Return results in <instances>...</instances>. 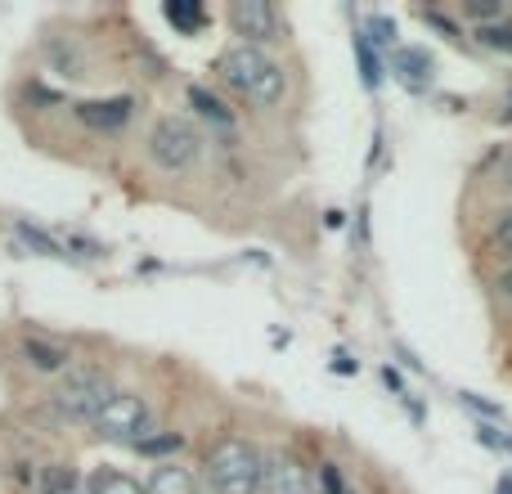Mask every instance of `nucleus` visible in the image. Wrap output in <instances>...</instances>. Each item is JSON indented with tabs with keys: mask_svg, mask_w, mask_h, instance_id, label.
<instances>
[{
	"mask_svg": "<svg viewBox=\"0 0 512 494\" xmlns=\"http://www.w3.org/2000/svg\"><path fill=\"white\" fill-rule=\"evenodd\" d=\"M113 382H108L104 369H68L59 378V387H54L50 405L59 418H68V423H95L99 414H104V405L113 400Z\"/></svg>",
	"mask_w": 512,
	"mask_h": 494,
	"instance_id": "obj_3",
	"label": "nucleus"
},
{
	"mask_svg": "<svg viewBox=\"0 0 512 494\" xmlns=\"http://www.w3.org/2000/svg\"><path fill=\"white\" fill-rule=\"evenodd\" d=\"M495 494H512V472H504V477H499V486H495Z\"/></svg>",
	"mask_w": 512,
	"mask_h": 494,
	"instance_id": "obj_28",
	"label": "nucleus"
},
{
	"mask_svg": "<svg viewBox=\"0 0 512 494\" xmlns=\"http://www.w3.org/2000/svg\"><path fill=\"white\" fill-rule=\"evenodd\" d=\"M180 445H185V436L167 432V436H149V441H140L135 450H140V454H176Z\"/></svg>",
	"mask_w": 512,
	"mask_h": 494,
	"instance_id": "obj_22",
	"label": "nucleus"
},
{
	"mask_svg": "<svg viewBox=\"0 0 512 494\" xmlns=\"http://www.w3.org/2000/svg\"><path fill=\"white\" fill-rule=\"evenodd\" d=\"M131 99L117 95V99H86V104H77V117L90 126V131H122L126 122H131Z\"/></svg>",
	"mask_w": 512,
	"mask_h": 494,
	"instance_id": "obj_9",
	"label": "nucleus"
},
{
	"mask_svg": "<svg viewBox=\"0 0 512 494\" xmlns=\"http://www.w3.org/2000/svg\"><path fill=\"white\" fill-rule=\"evenodd\" d=\"M499 185L512 194V149H508V158H504V171H499Z\"/></svg>",
	"mask_w": 512,
	"mask_h": 494,
	"instance_id": "obj_26",
	"label": "nucleus"
},
{
	"mask_svg": "<svg viewBox=\"0 0 512 494\" xmlns=\"http://www.w3.org/2000/svg\"><path fill=\"white\" fill-rule=\"evenodd\" d=\"M95 432L104 436V441H122V445L149 441V432H153L149 400L135 396V391H117V396L104 405V414L95 418Z\"/></svg>",
	"mask_w": 512,
	"mask_h": 494,
	"instance_id": "obj_4",
	"label": "nucleus"
},
{
	"mask_svg": "<svg viewBox=\"0 0 512 494\" xmlns=\"http://www.w3.org/2000/svg\"><path fill=\"white\" fill-rule=\"evenodd\" d=\"M144 494H198L194 477H189L185 468H176V463H162V468L149 472V481H144Z\"/></svg>",
	"mask_w": 512,
	"mask_h": 494,
	"instance_id": "obj_12",
	"label": "nucleus"
},
{
	"mask_svg": "<svg viewBox=\"0 0 512 494\" xmlns=\"http://www.w3.org/2000/svg\"><path fill=\"white\" fill-rule=\"evenodd\" d=\"M355 59H360V77H364V86L378 90V86H382V59L373 54V45H369V36H364V32H355Z\"/></svg>",
	"mask_w": 512,
	"mask_h": 494,
	"instance_id": "obj_17",
	"label": "nucleus"
},
{
	"mask_svg": "<svg viewBox=\"0 0 512 494\" xmlns=\"http://www.w3.org/2000/svg\"><path fill=\"white\" fill-rule=\"evenodd\" d=\"M18 239H23L27 247H36V252H41V256H63V247L59 243H54L50 239V234H41V230H32V225H18Z\"/></svg>",
	"mask_w": 512,
	"mask_h": 494,
	"instance_id": "obj_20",
	"label": "nucleus"
},
{
	"mask_svg": "<svg viewBox=\"0 0 512 494\" xmlns=\"http://www.w3.org/2000/svg\"><path fill=\"white\" fill-rule=\"evenodd\" d=\"M230 27H234V36H243V45L279 41V9L265 5V0H234Z\"/></svg>",
	"mask_w": 512,
	"mask_h": 494,
	"instance_id": "obj_6",
	"label": "nucleus"
},
{
	"mask_svg": "<svg viewBox=\"0 0 512 494\" xmlns=\"http://www.w3.org/2000/svg\"><path fill=\"white\" fill-rule=\"evenodd\" d=\"M162 14H167L180 32H198V27L207 23V9L194 5V0H167V9H162Z\"/></svg>",
	"mask_w": 512,
	"mask_h": 494,
	"instance_id": "obj_15",
	"label": "nucleus"
},
{
	"mask_svg": "<svg viewBox=\"0 0 512 494\" xmlns=\"http://www.w3.org/2000/svg\"><path fill=\"white\" fill-rule=\"evenodd\" d=\"M216 72H221V81L234 90V95L248 99L256 108H274L283 95H288V77H283V68L261 50V45L239 41L234 50L221 54Z\"/></svg>",
	"mask_w": 512,
	"mask_h": 494,
	"instance_id": "obj_1",
	"label": "nucleus"
},
{
	"mask_svg": "<svg viewBox=\"0 0 512 494\" xmlns=\"http://www.w3.org/2000/svg\"><path fill=\"white\" fill-rule=\"evenodd\" d=\"M261 494H315V486H310V472L292 454L279 450V454H265Z\"/></svg>",
	"mask_w": 512,
	"mask_h": 494,
	"instance_id": "obj_7",
	"label": "nucleus"
},
{
	"mask_svg": "<svg viewBox=\"0 0 512 494\" xmlns=\"http://www.w3.org/2000/svg\"><path fill=\"white\" fill-rule=\"evenodd\" d=\"M423 23H432L436 32H445V36H459V23H454V18H445L441 9H423Z\"/></svg>",
	"mask_w": 512,
	"mask_h": 494,
	"instance_id": "obj_24",
	"label": "nucleus"
},
{
	"mask_svg": "<svg viewBox=\"0 0 512 494\" xmlns=\"http://www.w3.org/2000/svg\"><path fill=\"white\" fill-rule=\"evenodd\" d=\"M23 360L32 364L36 373H63L72 364V355H68V346H59V342H50V337L32 333V337H23Z\"/></svg>",
	"mask_w": 512,
	"mask_h": 494,
	"instance_id": "obj_10",
	"label": "nucleus"
},
{
	"mask_svg": "<svg viewBox=\"0 0 512 494\" xmlns=\"http://www.w3.org/2000/svg\"><path fill=\"white\" fill-rule=\"evenodd\" d=\"M261 468L265 454L243 436H225L207 454V486L212 494H261Z\"/></svg>",
	"mask_w": 512,
	"mask_h": 494,
	"instance_id": "obj_2",
	"label": "nucleus"
},
{
	"mask_svg": "<svg viewBox=\"0 0 512 494\" xmlns=\"http://www.w3.org/2000/svg\"><path fill=\"white\" fill-rule=\"evenodd\" d=\"M463 18H472L477 27H486V23L508 18V5L504 0H463Z\"/></svg>",
	"mask_w": 512,
	"mask_h": 494,
	"instance_id": "obj_19",
	"label": "nucleus"
},
{
	"mask_svg": "<svg viewBox=\"0 0 512 494\" xmlns=\"http://www.w3.org/2000/svg\"><path fill=\"white\" fill-rule=\"evenodd\" d=\"M504 122H512V99H508V113H504Z\"/></svg>",
	"mask_w": 512,
	"mask_h": 494,
	"instance_id": "obj_29",
	"label": "nucleus"
},
{
	"mask_svg": "<svg viewBox=\"0 0 512 494\" xmlns=\"http://www.w3.org/2000/svg\"><path fill=\"white\" fill-rule=\"evenodd\" d=\"M477 41L486 45V50L512 54V18H499V23H486V27H477Z\"/></svg>",
	"mask_w": 512,
	"mask_h": 494,
	"instance_id": "obj_18",
	"label": "nucleus"
},
{
	"mask_svg": "<svg viewBox=\"0 0 512 494\" xmlns=\"http://www.w3.org/2000/svg\"><path fill=\"white\" fill-rule=\"evenodd\" d=\"M203 153V135L194 131V122L185 117H162L149 135V158L158 162L162 171H189Z\"/></svg>",
	"mask_w": 512,
	"mask_h": 494,
	"instance_id": "obj_5",
	"label": "nucleus"
},
{
	"mask_svg": "<svg viewBox=\"0 0 512 494\" xmlns=\"http://www.w3.org/2000/svg\"><path fill=\"white\" fill-rule=\"evenodd\" d=\"M333 369H337V373H355V364L346 360V355H337V360H333Z\"/></svg>",
	"mask_w": 512,
	"mask_h": 494,
	"instance_id": "obj_27",
	"label": "nucleus"
},
{
	"mask_svg": "<svg viewBox=\"0 0 512 494\" xmlns=\"http://www.w3.org/2000/svg\"><path fill=\"white\" fill-rule=\"evenodd\" d=\"M86 494H144V486L131 481L126 472H117V468H99L95 477L86 481Z\"/></svg>",
	"mask_w": 512,
	"mask_h": 494,
	"instance_id": "obj_13",
	"label": "nucleus"
},
{
	"mask_svg": "<svg viewBox=\"0 0 512 494\" xmlns=\"http://www.w3.org/2000/svg\"><path fill=\"white\" fill-rule=\"evenodd\" d=\"M189 104H194L198 113L207 117V122L225 126V131H230V126H234V113H230V108H225V104H221V99H216V95H207L203 86H194V90H189Z\"/></svg>",
	"mask_w": 512,
	"mask_h": 494,
	"instance_id": "obj_16",
	"label": "nucleus"
},
{
	"mask_svg": "<svg viewBox=\"0 0 512 494\" xmlns=\"http://www.w3.org/2000/svg\"><path fill=\"white\" fill-rule=\"evenodd\" d=\"M36 486H41V494H81L77 468H68V463H50V468H41Z\"/></svg>",
	"mask_w": 512,
	"mask_h": 494,
	"instance_id": "obj_14",
	"label": "nucleus"
},
{
	"mask_svg": "<svg viewBox=\"0 0 512 494\" xmlns=\"http://www.w3.org/2000/svg\"><path fill=\"white\" fill-rule=\"evenodd\" d=\"M319 490L324 494H355L351 486H346V477H342L337 463H324V468H319Z\"/></svg>",
	"mask_w": 512,
	"mask_h": 494,
	"instance_id": "obj_21",
	"label": "nucleus"
},
{
	"mask_svg": "<svg viewBox=\"0 0 512 494\" xmlns=\"http://www.w3.org/2000/svg\"><path fill=\"white\" fill-rule=\"evenodd\" d=\"M391 72H396V81L405 90H427L432 86V72H436V63H432V54L423 50V45H400L396 54H391Z\"/></svg>",
	"mask_w": 512,
	"mask_h": 494,
	"instance_id": "obj_8",
	"label": "nucleus"
},
{
	"mask_svg": "<svg viewBox=\"0 0 512 494\" xmlns=\"http://www.w3.org/2000/svg\"><path fill=\"white\" fill-rule=\"evenodd\" d=\"M499 297H504L508 306H512V265H508L504 274H499Z\"/></svg>",
	"mask_w": 512,
	"mask_h": 494,
	"instance_id": "obj_25",
	"label": "nucleus"
},
{
	"mask_svg": "<svg viewBox=\"0 0 512 494\" xmlns=\"http://www.w3.org/2000/svg\"><path fill=\"white\" fill-rule=\"evenodd\" d=\"M486 252L495 261H504V270L512 265V203L508 207H495L490 212V225H486Z\"/></svg>",
	"mask_w": 512,
	"mask_h": 494,
	"instance_id": "obj_11",
	"label": "nucleus"
},
{
	"mask_svg": "<svg viewBox=\"0 0 512 494\" xmlns=\"http://www.w3.org/2000/svg\"><path fill=\"white\" fill-rule=\"evenodd\" d=\"M369 32H373V41H378V45H396V23H391V18L373 14L369 18Z\"/></svg>",
	"mask_w": 512,
	"mask_h": 494,
	"instance_id": "obj_23",
	"label": "nucleus"
}]
</instances>
